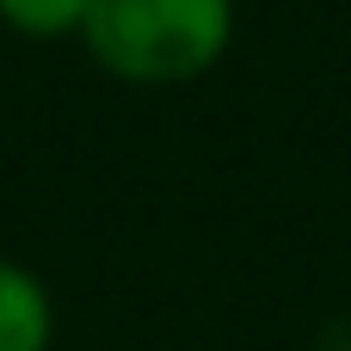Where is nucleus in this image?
Here are the masks:
<instances>
[{"mask_svg": "<svg viewBox=\"0 0 351 351\" xmlns=\"http://www.w3.org/2000/svg\"><path fill=\"white\" fill-rule=\"evenodd\" d=\"M234 25V0H93L74 43L123 86H185L228 56Z\"/></svg>", "mask_w": 351, "mask_h": 351, "instance_id": "nucleus-1", "label": "nucleus"}, {"mask_svg": "<svg viewBox=\"0 0 351 351\" xmlns=\"http://www.w3.org/2000/svg\"><path fill=\"white\" fill-rule=\"evenodd\" d=\"M0 351H56V296L49 284L0 253Z\"/></svg>", "mask_w": 351, "mask_h": 351, "instance_id": "nucleus-2", "label": "nucleus"}, {"mask_svg": "<svg viewBox=\"0 0 351 351\" xmlns=\"http://www.w3.org/2000/svg\"><path fill=\"white\" fill-rule=\"evenodd\" d=\"M86 6L93 0H0V25L31 43H62V37H80Z\"/></svg>", "mask_w": 351, "mask_h": 351, "instance_id": "nucleus-3", "label": "nucleus"}]
</instances>
